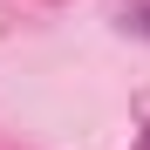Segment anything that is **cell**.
Segmentation results:
<instances>
[{
	"instance_id": "cell-1",
	"label": "cell",
	"mask_w": 150,
	"mask_h": 150,
	"mask_svg": "<svg viewBox=\"0 0 150 150\" xmlns=\"http://www.w3.org/2000/svg\"><path fill=\"white\" fill-rule=\"evenodd\" d=\"M137 28H150V14H137Z\"/></svg>"
},
{
	"instance_id": "cell-2",
	"label": "cell",
	"mask_w": 150,
	"mask_h": 150,
	"mask_svg": "<svg viewBox=\"0 0 150 150\" xmlns=\"http://www.w3.org/2000/svg\"><path fill=\"white\" fill-rule=\"evenodd\" d=\"M137 150H150V130H143V143H137Z\"/></svg>"
}]
</instances>
